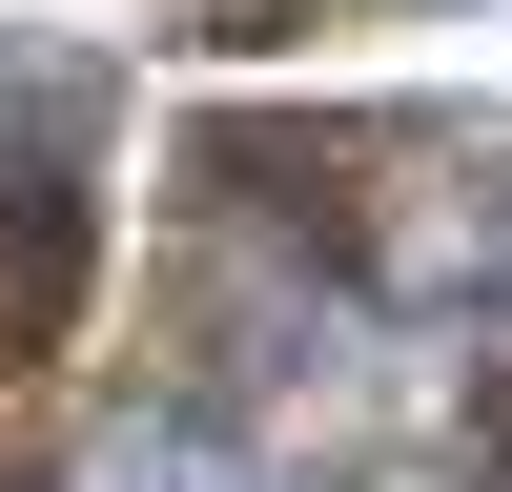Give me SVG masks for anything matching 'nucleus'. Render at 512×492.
I'll return each instance as SVG.
<instances>
[{"mask_svg": "<svg viewBox=\"0 0 512 492\" xmlns=\"http://www.w3.org/2000/svg\"><path fill=\"white\" fill-rule=\"evenodd\" d=\"M410 308H451V328H512V164L431 185V226H410Z\"/></svg>", "mask_w": 512, "mask_h": 492, "instance_id": "1", "label": "nucleus"}]
</instances>
